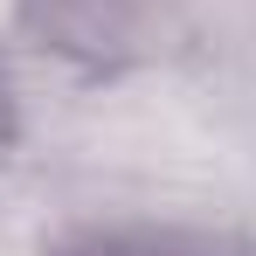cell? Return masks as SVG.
<instances>
[{
    "label": "cell",
    "mask_w": 256,
    "mask_h": 256,
    "mask_svg": "<svg viewBox=\"0 0 256 256\" xmlns=\"http://www.w3.org/2000/svg\"><path fill=\"white\" fill-rule=\"evenodd\" d=\"M21 28L70 62H132L146 48V0H21Z\"/></svg>",
    "instance_id": "cell-1"
},
{
    "label": "cell",
    "mask_w": 256,
    "mask_h": 256,
    "mask_svg": "<svg viewBox=\"0 0 256 256\" xmlns=\"http://www.w3.org/2000/svg\"><path fill=\"white\" fill-rule=\"evenodd\" d=\"M62 256H208L201 242H180V236H84L76 250Z\"/></svg>",
    "instance_id": "cell-2"
},
{
    "label": "cell",
    "mask_w": 256,
    "mask_h": 256,
    "mask_svg": "<svg viewBox=\"0 0 256 256\" xmlns=\"http://www.w3.org/2000/svg\"><path fill=\"white\" fill-rule=\"evenodd\" d=\"M7 138H14V104H7V84H0V152H7Z\"/></svg>",
    "instance_id": "cell-3"
}]
</instances>
